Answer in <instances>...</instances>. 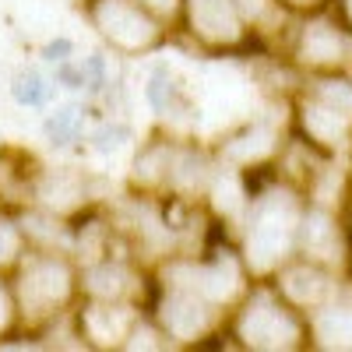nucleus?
I'll return each mask as SVG.
<instances>
[{"label":"nucleus","mask_w":352,"mask_h":352,"mask_svg":"<svg viewBox=\"0 0 352 352\" xmlns=\"http://www.w3.org/2000/svg\"><path fill=\"white\" fill-rule=\"evenodd\" d=\"M21 307L32 317H53L60 314L67 292H71V272L64 261H56V254L32 257L21 268Z\"/></svg>","instance_id":"obj_1"},{"label":"nucleus","mask_w":352,"mask_h":352,"mask_svg":"<svg viewBox=\"0 0 352 352\" xmlns=\"http://www.w3.org/2000/svg\"><path fill=\"white\" fill-rule=\"evenodd\" d=\"M96 21L102 36L113 39L116 46H152L159 39V28L148 18V8L138 0H99L96 4Z\"/></svg>","instance_id":"obj_2"},{"label":"nucleus","mask_w":352,"mask_h":352,"mask_svg":"<svg viewBox=\"0 0 352 352\" xmlns=\"http://www.w3.org/2000/svg\"><path fill=\"white\" fill-rule=\"evenodd\" d=\"M236 0H190V25L201 39H236L240 36Z\"/></svg>","instance_id":"obj_3"},{"label":"nucleus","mask_w":352,"mask_h":352,"mask_svg":"<svg viewBox=\"0 0 352 352\" xmlns=\"http://www.w3.org/2000/svg\"><path fill=\"white\" fill-rule=\"evenodd\" d=\"M81 127H85V113L78 106H60L56 113H50V120L43 124L50 144H56V148H67L71 141H78Z\"/></svg>","instance_id":"obj_4"},{"label":"nucleus","mask_w":352,"mask_h":352,"mask_svg":"<svg viewBox=\"0 0 352 352\" xmlns=\"http://www.w3.org/2000/svg\"><path fill=\"white\" fill-rule=\"evenodd\" d=\"M11 96H14L18 106L43 109V106L53 99V85H50L39 71H21V74L11 81Z\"/></svg>","instance_id":"obj_5"},{"label":"nucleus","mask_w":352,"mask_h":352,"mask_svg":"<svg viewBox=\"0 0 352 352\" xmlns=\"http://www.w3.org/2000/svg\"><path fill=\"white\" fill-rule=\"evenodd\" d=\"M88 141H92V148H96L99 155H113V152H120L124 144L131 141V127H124V124H113V120H109V124L96 127Z\"/></svg>","instance_id":"obj_6"},{"label":"nucleus","mask_w":352,"mask_h":352,"mask_svg":"<svg viewBox=\"0 0 352 352\" xmlns=\"http://www.w3.org/2000/svg\"><path fill=\"white\" fill-rule=\"evenodd\" d=\"M144 96H148L152 109L169 113V109L176 106V85H173V78H169L166 71H159V74H152L148 85H144Z\"/></svg>","instance_id":"obj_7"},{"label":"nucleus","mask_w":352,"mask_h":352,"mask_svg":"<svg viewBox=\"0 0 352 352\" xmlns=\"http://www.w3.org/2000/svg\"><path fill=\"white\" fill-rule=\"evenodd\" d=\"M56 67V74H53V81L56 85H64V88H85V74H81V67L78 64H71V60H60V64H53Z\"/></svg>","instance_id":"obj_8"},{"label":"nucleus","mask_w":352,"mask_h":352,"mask_svg":"<svg viewBox=\"0 0 352 352\" xmlns=\"http://www.w3.org/2000/svg\"><path fill=\"white\" fill-rule=\"evenodd\" d=\"M71 53H74V43H71V39H53V43H46V50H43V60L60 64V60H71Z\"/></svg>","instance_id":"obj_9"},{"label":"nucleus","mask_w":352,"mask_h":352,"mask_svg":"<svg viewBox=\"0 0 352 352\" xmlns=\"http://www.w3.org/2000/svg\"><path fill=\"white\" fill-rule=\"evenodd\" d=\"M14 247H18V236L8 226H0V261H4L8 254H14Z\"/></svg>","instance_id":"obj_10"}]
</instances>
